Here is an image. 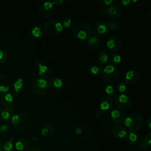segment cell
Wrapping results in <instances>:
<instances>
[{
  "label": "cell",
  "instance_id": "cell-1",
  "mask_svg": "<svg viewBox=\"0 0 151 151\" xmlns=\"http://www.w3.org/2000/svg\"><path fill=\"white\" fill-rule=\"evenodd\" d=\"M143 123V117L138 113H133L127 117L124 120V124L126 128L131 131H134L139 129Z\"/></svg>",
  "mask_w": 151,
  "mask_h": 151
},
{
  "label": "cell",
  "instance_id": "cell-2",
  "mask_svg": "<svg viewBox=\"0 0 151 151\" xmlns=\"http://www.w3.org/2000/svg\"><path fill=\"white\" fill-rule=\"evenodd\" d=\"M11 122L14 127L21 131L28 129L31 124V119L25 113H19L13 115L11 118Z\"/></svg>",
  "mask_w": 151,
  "mask_h": 151
},
{
  "label": "cell",
  "instance_id": "cell-3",
  "mask_svg": "<svg viewBox=\"0 0 151 151\" xmlns=\"http://www.w3.org/2000/svg\"><path fill=\"white\" fill-rule=\"evenodd\" d=\"M74 35L81 40H88L91 34V29L87 24L79 22L76 24L72 29Z\"/></svg>",
  "mask_w": 151,
  "mask_h": 151
},
{
  "label": "cell",
  "instance_id": "cell-4",
  "mask_svg": "<svg viewBox=\"0 0 151 151\" xmlns=\"http://www.w3.org/2000/svg\"><path fill=\"white\" fill-rule=\"evenodd\" d=\"M101 72L103 78L106 81L110 83L116 81L120 75L119 70L117 67L111 64L104 66Z\"/></svg>",
  "mask_w": 151,
  "mask_h": 151
},
{
  "label": "cell",
  "instance_id": "cell-5",
  "mask_svg": "<svg viewBox=\"0 0 151 151\" xmlns=\"http://www.w3.org/2000/svg\"><path fill=\"white\" fill-rule=\"evenodd\" d=\"M48 84L45 79L38 78L32 83L31 90L35 94L43 95L48 91Z\"/></svg>",
  "mask_w": 151,
  "mask_h": 151
},
{
  "label": "cell",
  "instance_id": "cell-6",
  "mask_svg": "<svg viewBox=\"0 0 151 151\" xmlns=\"http://www.w3.org/2000/svg\"><path fill=\"white\" fill-rule=\"evenodd\" d=\"M54 1H45L41 3L38 8V14L44 18H48L51 16L54 12Z\"/></svg>",
  "mask_w": 151,
  "mask_h": 151
},
{
  "label": "cell",
  "instance_id": "cell-7",
  "mask_svg": "<svg viewBox=\"0 0 151 151\" xmlns=\"http://www.w3.org/2000/svg\"><path fill=\"white\" fill-rule=\"evenodd\" d=\"M108 26L107 24L104 22H98L96 23L91 29V32H93V35L96 37H101L105 35L108 31Z\"/></svg>",
  "mask_w": 151,
  "mask_h": 151
},
{
  "label": "cell",
  "instance_id": "cell-8",
  "mask_svg": "<svg viewBox=\"0 0 151 151\" xmlns=\"http://www.w3.org/2000/svg\"><path fill=\"white\" fill-rule=\"evenodd\" d=\"M114 101L118 106L122 108L128 107L132 104L130 99L125 94H116L114 97Z\"/></svg>",
  "mask_w": 151,
  "mask_h": 151
},
{
  "label": "cell",
  "instance_id": "cell-9",
  "mask_svg": "<svg viewBox=\"0 0 151 151\" xmlns=\"http://www.w3.org/2000/svg\"><path fill=\"white\" fill-rule=\"evenodd\" d=\"M106 45L107 48L112 51L116 52L120 50L122 46V41L120 38L117 36H111L107 41Z\"/></svg>",
  "mask_w": 151,
  "mask_h": 151
},
{
  "label": "cell",
  "instance_id": "cell-10",
  "mask_svg": "<svg viewBox=\"0 0 151 151\" xmlns=\"http://www.w3.org/2000/svg\"><path fill=\"white\" fill-rule=\"evenodd\" d=\"M110 116L114 122L116 123H120L124 122L126 117V113L123 109L116 108L111 110Z\"/></svg>",
  "mask_w": 151,
  "mask_h": 151
},
{
  "label": "cell",
  "instance_id": "cell-11",
  "mask_svg": "<svg viewBox=\"0 0 151 151\" xmlns=\"http://www.w3.org/2000/svg\"><path fill=\"white\" fill-rule=\"evenodd\" d=\"M140 76V73L137 70H129L125 74L124 80L126 83L129 85L134 84L139 81Z\"/></svg>",
  "mask_w": 151,
  "mask_h": 151
},
{
  "label": "cell",
  "instance_id": "cell-12",
  "mask_svg": "<svg viewBox=\"0 0 151 151\" xmlns=\"http://www.w3.org/2000/svg\"><path fill=\"white\" fill-rule=\"evenodd\" d=\"M11 81L6 75L0 76V92L4 93L8 91L11 87Z\"/></svg>",
  "mask_w": 151,
  "mask_h": 151
},
{
  "label": "cell",
  "instance_id": "cell-13",
  "mask_svg": "<svg viewBox=\"0 0 151 151\" xmlns=\"http://www.w3.org/2000/svg\"><path fill=\"white\" fill-rule=\"evenodd\" d=\"M38 74L43 79H49L52 76V71L51 69L45 65L40 64L38 66Z\"/></svg>",
  "mask_w": 151,
  "mask_h": 151
},
{
  "label": "cell",
  "instance_id": "cell-14",
  "mask_svg": "<svg viewBox=\"0 0 151 151\" xmlns=\"http://www.w3.org/2000/svg\"><path fill=\"white\" fill-rule=\"evenodd\" d=\"M107 14L113 19L119 18L122 15L120 8L116 5H111L107 9Z\"/></svg>",
  "mask_w": 151,
  "mask_h": 151
},
{
  "label": "cell",
  "instance_id": "cell-15",
  "mask_svg": "<svg viewBox=\"0 0 151 151\" xmlns=\"http://www.w3.org/2000/svg\"><path fill=\"white\" fill-rule=\"evenodd\" d=\"M30 146L29 140L26 138H21L17 140L15 143V148L19 151L27 150Z\"/></svg>",
  "mask_w": 151,
  "mask_h": 151
},
{
  "label": "cell",
  "instance_id": "cell-16",
  "mask_svg": "<svg viewBox=\"0 0 151 151\" xmlns=\"http://www.w3.org/2000/svg\"><path fill=\"white\" fill-rule=\"evenodd\" d=\"M55 20H50L45 24L44 29L49 35H55L59 34L55 28Z\"/></svg>",
  "mask_w": 151,
  "mask_h": 151
},
{
  "label": "cell",
  "instance_id": "cell-17",
  "mask_svg": "<svg viewBox=\"0 0 151 151\" xmlns=\"http://www.w3.org/2000/svg\"><path fill=\"white\" fill-rule=\"evenodd\" d=\"M48 86L53 89H58L61 88L63 85V81L61 78L57 76H51L48 80Z\"/></svg>",
  "mask_w": 151,
  "mask_h": 151
},
{
  "label": "cell",
  "instance_id": "cell-18",
  "mask_svg": "<svg viewBox=\"0 0 151 151\" xmlns=\"http://www.w3.org/2000/svg\"><path fill=\"white\" fill-rule=\"evenodd\" d=\"M113 106V100L110 97H107L104 98L100 104V108L101 110L107 111L112 108Z\"/></svg>",
  "mask_w": 151,
  "mask_h": 151
},
{
  "label": "cell",
  "instance_id": "cell-19",
  "mask_svg": "<svg viewBox=\"0 0 151 151\" xmlns=\"http://www.w3.org/2000/svg\"><path fill=\"white\" fill-rule=\"evenodd\" d=\"M0 101L5 107L12 106L13 102V97L9 93L2 94L0 96Z\"/></svg>",
  "mask_w": 151,
  "mask_h": 151
},
{
  "label": "cell",
  "instance_id": "cell-20",
  "mask_svg": "<svg viewBox=\"0 0 151 151\" xmlns=\"http://www.w3.org/2000/svg\"><path fill=\"white\" fill-rule=\"evenodd\" d=\"M113 135L119 139L124 138L127 134V131L126 128L123 126H117L114 128L113 130Z\"/></svg>",
  "mask_w": 151,
  "mask_h": 151
},
{
  "label": "cell",
  "instance_id": "cell-21",
  "mask_svg": "<svg viewBox=\"0 0 151 151\" xmlns=\"http://www.w3.org/2000/svg\"><path fill=\"white\" fill-rule=\"evenodd\" d=\"M54 133V127L51 124H47L42 127L41 130V135L44 137L47 138L50 137Z\"/></svg>",
  "mask_w": 151,
  "mask_h": 151
},
{
  "label": "cell",
  "instance_id": "cell-22",
  "mask_svg": "<svg viewBox=\"0 0 151 151\" xmlns=\"http://www.w3.org/2000/svg\"><path fill=\"white\" fill-rule=\"evenodd\" d=\"M13 139L3 140L0 143V151H11Z\"/></svg>",
  "mask_w": 151,
  "mask_h": 151
},
{
  "label": "cell",
  "instance_id": "cell-23",
  "mask_svg": "<svg viewBox=\"0 0 151 151\" xmlns=\"http://www.w3.org/2000/svg\"><path fill=\"white\" fill-rule=\"evenodd\" d=\"M109 60V57L105 51H101L96 55V61L100 65L105 64Z\"/></svg>",
  "mask_w": 151,
  "mask_h": 151
},
{
  "label": "cell",
  "instance_id": "cell-24",
  "mask_svg": "<svg viewBox=\"0 0 151 151\" xmlns=\"http://www.w3.org/2000/svg\"><path fill=\"white\" fill-rule=\"evenodd\" d=\"M44 30L42 26L41 25H36L31 30L32 35L35 38H40L44 34Z\"/></svg>",
  "mask_w": 151,
  "mask_h": 151
},
{
  "label": "cell",
  "instance_id": "cell-25",
  "mask_svg": "<svg viewBox=\"0 0 151 151\" xmlns=\"http://www.w3.org/2000/svg\"><path fill=\"white\" fill-rule=\"evenodd\" d=\"M100 39L95 36L90 37L88 40V45L93 48H97L100 45Z\"/></svg>",
  "mask_w": 151,
  "mask_h": 151
},
{
  "label": "cell",
  "instance_id": "cell-26",
  "mask_svg": "<svg viewBox=\"0 0 151 151\" xmlns=\"http://www.w3.org/2000/svg\"><path fill=\"white\" fill-rule=\"evenodd\" d=\"M109 59L110 61V63H111L113 64H117L119 63H120L121 62L122 60V58L121 56L117 54L116 53H113L111 54L109 57Z\"/></svg>",
  "mask_w": 151,
  "mask_h": 151
},
{
  "label": "cell",
  "instance_id": "cell-27",
  "mask_svg": "<svg viewBox=\"0 0 151 151\" xmlns=\"http://www.w3.org/2000/svg\"><path fill=\"white\" fill-rule=\"evenodd\" d=\"M107 25L108 26V28H109L110 30H112V31L117 29L119 27L118 21L115 19H110Z\"/></svg>",
  "mask_w": 151,
  "mask_h": 151
},
{
  "label": "cell",
  "instance_id": "cell-28",
  "mask_svg": "<svg viewBox=\"0 0 151 151\" xmlns=\"http://www.w3.org/2000/svg\"><path fill=\"white\" fill-rule=\"evenodd\" d=\"M127 141L130 145H133L137 140V136L134 132H130L127 134Z\"/></svg>",
  "mask_w": 151,
  "mask_h": 151
},
{
  "label": "cell",
  "instance_id": "cell-29",
  "mask_svg": "<svg viewBox=\"0 0 151 151\" xmlns=\"http://www.w3.org/2000/svg\"><path fill=\"white\" fill-rule=\"evenodd\" d=\"M10 117V113L6 109H0V119L7 120Z\"/></svg>",
  "mask_w": 151,
  "mask_h": 151
},
{
  "label": "cell",
  "instance_id": "cell-30",
  "mask_svg": "<svg viewBox=\"0 0 151 151\" xmlns=\"http://www.w3.org/2000/svg\"><path fill=\"white\" fill-rule=\"evenodd\" d=\"M61 24L63 25V27L65 28H68L71 26V18L68 16L64 17L61 19Z\"/></svg>",
  "mask_w": 151,
  "mask_h": 151
},
{
  "label": "cell",
  "instance_id": "cell-31",
  "mask_svg": "<svg viewBox=\"0 0 151 151\" xmlns=\"http://www.w3.org/2000/svg\"><path fill=\"white\" fill-rule=\"evenodd\" d=\"M23 86H24V81L22 78H18L14 83V89L18 92L19 91V90L23 87Z\"/></svg>",
  "mask_w": 151,
  "mask_h": 151
},
{
  "label": "cell",
  "instance_id": "cell-32",
  "mask_svg": "<svg viewBox=\"0 0 151 151\" xmlns=\"http://www.w3.org/2000/svg\"><path fill=\"white\" fill-rule=\"evenodd\" d=\"M151 145V133L149 132L146 136L144 142L141 145V147L143 148H145L147 146H150Z\"/></svg>",
  "mask_w": 151,
  "mask_h": 151
},
{
  "label": "cell",
  "instance_id": "cell-33",
  "mask_svg": "<svg viewBox=\"0 0 151 151\" xmlns=\"http://www.w3.org/2000/svg\"><path fill=\"white\" fill-rule=\"evenodd\" d=\"M89 71L90 72L94 75H97L99 74V73H100L101 72V68L97 66V65H92L89 68Z\"/></svg>",
  "mask_w": 151,
  "mask_h": 151
},
{
  "label": "cell",
  "instance_id": "cell-34",
  "mask_svg": "<svg viewBox=\"0 0 151 151\" xmlns=\"http://www.w3.org/2000/svg\"><path fill=\"white\" fill-rule=\"evenodd\" d=\"M104 91H105V93L109 96H113L114 95V93H115L114 88L111 85L107 86L104 88Z\"/></svg>",
  "mask_w": 151,
  "mask_h": 151
},
{
  "label": "cell",
  "instance_id": "cell-35",
  "mask_svg": "<svg viewBox=\"0 0 151 151\" xmlns=\"http://www.w3.org/2000/svg\"><path fill=\"white\" fill-rule=\"evenodd\" d=\"M116 6H127L130 3V0H116L114 1Z\"/></svg>",
  "mask_w": 151,
  "mask_h": 151
},
{
  "label": "cell",
  "instance_id": "cell-36",
  "mask_svg": "<svg viewBox=\"0 0 151 151\" xmlns=\"http://www.w3.org/2000/svg\"><path fill=\"white\" fill-rule=\"evenodd\" d=\"M117 89L120 93H123L124 91H125L126 89V86L125 83L123 81L120 82L117 86Z\"/></svg>",
  "mask_w": 151,
  "mask_h": 151
},
{
  "label": "cell",
  "instance_id": "cell-37",
  "mask_svg": "<svg viewBox=\"0 0 151 151\" xmlns=\"http://www.w3.org/2000/svg\"><path fill=\"white\" fill-rule=\"evenodd\" d=\"M8 58L7 54L2 50H0V63H2L6 61Z\"/></svg>",
  "mask_w": 151,
  "mask_h": 151
},
{
  "label": "cell",
  "instance_id": "cell-38",
  "mask_svg": "<svg viewBox=\"0 0 151 151\" xmlns=\"http://www.w3.org/2000/svg\"><path fill=\"white\" fill-rule=\"evenodd\" d=\"M98 2L103 5H110L113 2V0H99Z\"/></svg>",
  "mask_w": 151,
  "mask_h": 151
},
{
  "label": "cell",
  "instance_id": "cell-39",
  "mask_svg": "<svg viewBox=\"0 0 151 151\" xmlns=\"http://www.w3.org/2000/svg\"><path fill=\"white\" fill-rule=\"evenodd\" d=\"M55 28H56L57 31L58 33L61 32L63 31V25H62L61 23L60 22L56 21V22H55Z\"/></svg>",
  "mask_w": 151,
  "mask_h": 151
},
{
  "label": "cell",
  "instance_id": "cell-40",
  "mask_svg": "<svg viewBox=\"0 0 151 151\" xmlns=\"http://www.w3.org/2000/svg\"><path fill=\"white\" fill-rule=\"evenodd\" d=\"M9 129V126L6 124H1L0 125V132L5 133L7 132Z\"/></svg>",
  "mask_w": 151,
  "mask_h": 151
},
{
  "label": "cell",
  "instance_id": "cell-41",
  "mask_svg": "<svg viewBox=\"0 0 151 151\" xmlns=\"http://www.w3.org/2000/svg\"><path fill=\"white\" fill-rule=\"evenodd\" d=\"M132 2L135 3L136 5H143L146 2V1L145 0H133Z\"/></svg>",
  "mask_w": 151,
  "mask_h": 151
},
{
  "label": "cell",
  "instance_id": "cell-42",
  "mask_svg": "<svg viewBox=\"0 0 151 151\" xmlns=\"http://www.w3.org/2000/svg\"><path fill=\"white\" fill-rule=\"evenodd\" d=\"M103 112L102 110H98L96 111V113H95V116L97 118H100L103 116Z\"/></svg>",
  "mask_w": 151,
  "mask_h": 151
},
{
  "label": "cell",
  "instance_id": "cell-43",
  "mask_svg": "<svg viewBox=\"0 0 151 151\" xmlns=\"http://www.w3.org/2000/svg\"><path fill=\"white\" fill-rule=\"evenodd\" d=\"M82 133V129L80 127H78L75 129L74 133L76 135H80Z\"/></svg>",
  "mask_w": 151,
  "mask_h": 151
},
{
  "label": "cell",
  "instance_id": "cell-44",
  "mask_svg": "<svg viewBox=\"0 0 151 151\" xmlns=\"http://www.w3.org/2000/svg\"><path fill=\"white\" fill-rule=\"evenodd\" d=\"M146 125L147 126V127L150 129L151 128V117H149L146 120Z\"/></svg>",
  "mask_w": 151,
  "mask_h": 151
},
{
  "label": "cell",
  "instance_id": "cell-45",
  "mask_svg": "<svg viewBox=\"0 0 151 151\" xmlns=\"http://www.w3.org/2000/svg\"><path fill=\"white\" fill-rule=\"evenodd\" d=\"M54 5H61L63 3V0H56V1H54Z\"/></svg>",
  "mask_w": 151,
  "mask_h": 151
},
{
  "label": "cell",
  "instance_id": "cell-46",
  "mask_svg": "<svg viewBox=\"0 0 151 151\" xmlns=\"http://www.w3.org/2000/svg\"><path fill=\"white\" fill-rule=\"evenodd\" d=\"M147 20L149 21V23H151V11H149L148 14H147Z\"/></svg>",
  "mask_w": 151,
  "mask_h": 151
},
{
  "label": "cell",
  "instance_id": "cell-47",
  "mask_svg": "<svg viewBox=\"0 0 151 151\" xmlns=\"http://www.w3.org/2000/svg\"><path fill=\"white\" fill-rule=\"evenodd\" d=\"M28 151H42L40 149H39V148H38V147H32V148H31V149H28Z\"/></svg>",
  "mask_w": 151,
  "mask_h": 151
},
{
  "label": "cell",
  "instance_id": "cell-48",
  "mask_svg": "<svg viewBox=\"0 0 151 151\" xmlns=\"http://www.w3.org/2000/svg\"><path fill=\"white\" fill-rule=\"evenodd\" d=\"M32 140H34L35 142H38L39 140H40L39 137H37V136H33L32 137Z\"/></svg>",
  "mask_w": 151,
  "mask_h": 151
}]
</instances>
